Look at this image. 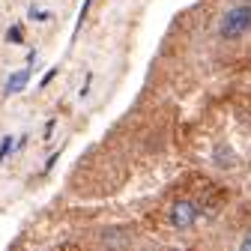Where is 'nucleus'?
<instances>
[{"label": "nucleus", "mask_w": 251, "mask_h": 251, "mask_svg": "<svg viewBox=\"0 0 251 251\" xmlns=\"http://www.w3.org/2000/svg\"><path fill=\"white\" fill-rule=\"evenodd\" d=\"M242 251H251V233H248V236L242 239Z\"/></svg>", "instance_id": "obj_11"}, {"label": "nucleus", "mask_w": 251, "mask_h": 251, "mask_svg": "<svg viewBox=\"0 0 251 251\" xmlns=\"http://www.w3.org/2000/svg\"><path fill=\"white\" fill-rule=\"evenodd\" d=\"M30 69H33V66H27V69L9 75V81H6V96H12V93H21V90L27 87V81H30Z\"/></svg>", "instance_id": "obj_3"}, {"label": "nucleus", "mask_w": 251, "mask_h": 251, "mask_svg": "<svg viewBox=\"0 0 251 251\" xmlns=\"http://www.w3.org/2000/svg\"><path fill=\"white\" fill-rule=\"evenodd\" d=\"M90 81H93V75H87V78H84V87H81V99H84L87 93H90Z\"/></svg>", "instance_id": "obj_10"}, {"label": "nucleus", "mask_w": 251, "mask_h": 251, "mask_svg": "<svg viewBox=\"0 0 251 251\" xmlns=\"http://www.w3.org/2000/svg\"><path fill=\"white\" fill-rule=\"evenodd\" d=\"M198 215H201V209L192 203V201H176L174 206H171V227H176V230H188L195 222H198Z\"/></svg>", "instance_id": "obj_2"}, {"label": "nucleus", "mask_w": 251, "mask_h": 251, "mask_svg": "<svg viewBox=\"0 0 251 251\" xmlns=\"http://www.w3.org/2000/svg\"><path fill=\"white\" fill-rule=\"evenodd\" d=\"M6 42H9V45H21V42H24V27H21V24H12V27L6 30Z\"/></svg>", "instance_id": "obj_5"}, {"label": "nucleus", "mask_w": 251, "mask_h": 251, "mask_svg": "<svg viewBox=\"0 0 251 251\" xmlns=\"http://www.w3.org/2000/svg\"><path fill=\"white\" fill-rule=\"evenodd\" d=\"M27 15L33 18V21H48V18H51L48 12H42V9H36V6H30V12H27Z\"/></svg>", "instance_id": "obj_7"}, {"label": "nucleus", "mask_w": 251, "mask_h": 251, "mask_svg": "<svg viewBox=\"0 0 251 251\" xmlns=\"http://www.w3.org/2000/svg\"><path fill=\"white\" fill-rule=\"evenodd\" d=\"M90 6H93V0H84V6H81V15H78V27L84 24V18H87V12H90Z\"/></svg>", "instance_id": "obj_9"}, {"label": "nucleus", "mask_w": 251, "mask_h": 251, "mask_svg": "<svg viewBox=\"0 0 251 251\" xmlns=\"http://www.w3.org/2000/svg\"><path fill=\"white\" fill-rule=\"evenodd\" d=\"M54 75H57V66H54V69H48V72L42 75V81H39V87H48V84L54 81Z\"/></svg>", "instance_id": "obj_8"}, {"label": "nucleus", "mask_w": 251, "mask_h": 251, "mask_svg": "<svg viewBox=\"0 0 251 251\" xmlns=\"http://www.w3.org/2000/svg\"><path fill=\"white\" fill-rule=\"evenodd\" d=\"M15 144H12V135H6L3 141H0V162H6L9 159V150H12Z\"/></svg>", "instance_id": "obj_6"}, {"label": "nucleus", "mask_w": 251, "mask_h": 251, "mask_svg": "<svg viewBox=\"0 0 251 251\" xmlns=\"http://www.w3.org/2000/svg\"><path fill=\"white\" fill-rule=\"evenodd\" d=\"M245 33H251V6L248 3L227 9L222 21H218V36L222 39H242Z\"/></svg>", "instance_id": "obj_1"}, {"label": "nucleus", "mask_w": 251, "mask_h": 251, "mask_svg": "<svg viewBox=\"0 0 251 251\" xmlns=\"http://www.w3.org/2000/svg\"><path fill=\"white\" fill-rule=\"evenodd\" d=\"M215 165H218V168H233V165H236V159H233V150L218 147V150H215Z\"/></svg>", "instance_id": "obj_4"}]
</instances>
